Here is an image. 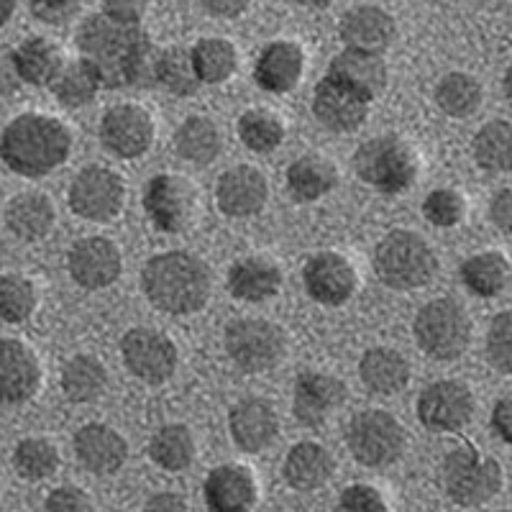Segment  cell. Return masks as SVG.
<instances>
[{
	"label": "cell",
	"instance_id": "cell-37",
	"mask_svg": "<svg viewBox=\"0 0 512 512\" xmlns=\"http://www.w3.org/2000/svg\"><path fill=\"white\" fill-rule=\"evenodd\" d=\"M175 149L192 164H210L221 154V131L210 118L192 116L177 128Z\"/></svg>",
	"mask_w": 512,
	"mask_h": 512
},
{
	"label": "cell",
	"instance_id": "cell-13",
	"mask_svg": "<svg viewBox=\"0 0 512 512\" xmlns=\"http://www.w3.org/2000/svg\"><path fill=\"white\" fill-rule=\"evenodd\" d=\"M154 141V121L141 105H113L100 121V144L118 159H136L149 152Z\"/></svg>",
	"mask_w": 512,
	"mask_h": 512
},
{
	"label": "cell",
	"instance_id": "cell-23",
	"mask_svg": "<svg viewBox=\"0 0 512 512\" xmlns=\"http://www.w3.org/2000/svg\"><path fill=\"white\" fill-rule=\"evenodd\" d=\"M203 495L210 512H251L259 489L246 466L223 464L205 477Z\"/></svg>",
	"mask_w": 512,
	"mask_h": 512
},
{
	"label": "cell",
	"instance_id": "cell-19",
	"mask_svg": "<svg viewBox=\"0 0 512 512\" xmlns=\"http://www.w3.org/2000/svg\"><path fill=\"white\" fill-rule=\"evenodd\" d=\"M313 113L320 126L333 134H351L367 121L369 103L326 75L315 85Z\"/></svg>",
	"mask_w": 512,
	"mask_h": 512
},
{
	"label": "cell",
	"instance_id": "cell-39",
	"mask_svg": "<svg viewBox=\"0 0 512 512\" xmlns=\"http://www.w3.org/2000/svg\"><path fill=\"white\" fill-rule=\"evenodd\" d=\"M49 88L54 90V98L67 108H82V105L93 103L95 95L100 90V80L95 70L85 59H75V62H64L62 70L52 80Z\"/></svg>",
	"mask_w": 512,
	"mask_h": 512
},
{
	"label": "cell",
	"instance_id": "cell-30",
	"mask_svg": "<svg viewBox=\"0 0 512 512\" xmlns=\"http://www.w3.org/2000/svg\"><path fill=\"white\" fill-rule=\"evenodd\" d=\"M359 377L374 395H397L410 382L408 359L395 349H369L359 361Z\"/></svg>",
	"mask_w": 512,
	"mask_h": 512
},
{
	"label": "cell",
	"instance_id": "cell-7",
	"mask_svg": "<svg viewBox=\"0 0 512 512\" xmlns=\"http://www.w3.org/2000/svg\"><path fill=\"white\" fill-rule=\"evenodd\" d=\"M443 489L461 507H479L502 489V466L474 446H459L443 459Z\"/></svg>",
	"mask_w": 512,
	"mask_h": 512
},
{
	"label": "cell",
	"instance_id": "cell-29",
	"mask_svg": "<svg viewBox=\"0 0 512 512\" xmlns=\"http://www.w3.org/2000/svg\"><path fill=\"white\" fill-rule=\"evenodd\" d=\"M11 64L18 80L41 88V85H52L57 72L62 70L64 59L54 41L44 36H31L13 49Z\"/></svg>",
	"mask_w": 512,
	"mask_h": 512
},
{
	"label": "cell",
	"instance_id": "cell-48",
	"mask_svg": "<svg viewBox=\"0 0 512 512\" xmlns=\"http://www.w3.org/2000/svg\"><path fill=\"white\" fill-rule=\"evenodd\" d=\"M44 512H95L93 500L80 487H57L44 500Z\"/></svg>",
	"mask_w": 512,
	"mask_h": 512
},
{
	"label": "cell",
	"instance_id": "cell-53",
	"mask_svg": "<svg viewBox=\"0 0 512 512\" xmlns=\"http://www.w3.org/2000/svg\"><path fill=\"white\" fill-rule=\"evenodd\" d=\"M492 431L500 436L502 443H512V405L510 397H502L492 410Z\"/></svg>",
	"mask_w": 512,
	"mask_h": 512
},
{
	"label": "cell",
	"instance_id": "cell-41",
	"mask_svg": "<svg viewBox=\"0 0 512 512\" xmlns=\"http://www.w3.org/2000/svg\"><path fill=\"white\" fill-rule=\"evenodd\" d=\"M474 159L487 172H507L512 164V126L489 121L474 136Z\"/></svg>",
	"mask_w": 512,
	"mask_h": 512
},
{
	"label": "cell",
	"instance_id": "cell-25",
	"mask_svg": "<svg viewBox=\"0 0 512 512\" xmlns=\"http://www.w3.org/2000/svg\"><path fill=\"white\" fill-rule=\"evenodd\" d=\"M305 54L295 41H272L256 57L254 77L256 85L267 93L282 95L297 88V82L303 77Z\"/></svg>",
	"mask_w": 512,
	"mask_h": 512
},
{
	"label": "cell",
	"instance_id": "cell-4",
	"mask_svg": "<svg viewBox=\"0 0 512 512\" xmlns=\"http://www.w3.org/2000/svg\"><path fill=\"white\" fill-rule=\"evenodd\" d=\"M374 272L392 290H420L436 277L438 259L423 236L397 228L374 249Z\"/></svg>",
	"mask_w": 512,
	"mask_h": 512
},
{
	"label": "cell",
	"instance_id": "cell-2",
	"mask_svg": "<svg viewBox=\"0 0 512 512\" xmlns=\"http://www.w3.org/2000/svg\"><path fill=\"white\" fill-rule=\"evenodd\" d=\"M72 152L70 128L52 116L24 113L0 134V159L11 172L39 180L62 167Z\"/></svg>",
	"mask_w": 512,
	"mask_h": 512
},
{
	"label": "cell",
	"instance_id": "cell-22",
	"mask_svg": "<svg viewBox=\"0 0 512 512\" xmlns=\"http://www.w3.org/2000/svg\"><path fill=\"white\" fill-rule=\"evenodd\" d=\"M72 446H75V456L82 469H88L90 474H98V477L116 474L128 459L126 438L116 428L103 423L82 425L75 433Z\"/></svg>",
	"mask_w": 512,
	"mask_h": 512
},
{
	"label": "cell",
	"instance_id": "cell-17",
	"mask_svg": "<svg viewBox=\"0 0 512 512\" xmlns=\"http://www.w3.org/2000/svg\"><path fill=\"white\" fill-rule=\"evenodd\" d=\"M41 364L18 338H0V405H24L39 392Z\"/></svg>",
	"mask_w": 512,
	"mask_h": 512
},
{
	"label": "cell",
	"instance_id": "cell-31",
	"mask_svg": "<svg viewBox=\"0 0 512 512\" xmlns=\"http://www.w3.org/2000/svg\"><path fill=\"white\" fill-rule=\"evenodd\" d=\"M54 205L41 192H24L8 203L6 226L21 241H39L54 228Z\"/></svg>",
	"mask_w": 512,
	"mask_h": 512
},
{
	"label": "cell",
	"instance_id": "cell-24",
	"mask_svg": "<svg viewBox=\"0 0 512 512\" xmlns=\"http://www.w3.org/2000/svg\"><path fill=\"white\" fill-rule=\"evenodd\" d=\"M397 26L395 18L379 6H356L344 13L338 24V36L346 49L356 52L382 54L395 41Z\"/></svg>",
	"mask_w": 512,
	"mask_h": 512
},
{
	"label": "cell",
	"instance_id": "cell-26",
	"mask_svg": "<svg viewBox=\"0 0 512 512\" xmlns=\"http://www.w3.org/2000/svg\"><path fill=\"white\" fill-rule=\"evenodd\" d=\"M328 77L341 82L344 88L361 95L369 103V100L379 98L387 88V64H384L382 54L344 49V52L333 57L331 67H328Z\"/></svg>",
	"mask_w": 512,
	"mask_h": 512
},
{
	"label": "cell",
	"instance_id": "cell-32",
	"mask_svg": "<svg viewBox=\"0 0 512 512\" xmlns=\"http://www.w3.org/2000/svg\"><path fill=\"white\" fill-rule=\"evenodd\" d=\"M338 169L320 154H305L287 167V190L297 203H315L336 187Z\"/></svg>",
	"mask_w": 512,
	"mask_h": 512
},
{
	"label": "cell",
	"instance_id": "cell-5",
	"mask_svg": "<svg viewBox=\"0 0 512 512\" xmlns=\"http://www.w3.org/2000/svg\"><path fill=\"white\" fill-rule=\"evenodd\" d=\"M413 333L425 356L436 361H456L469 349L472 320L456 300L438 297L418 310Z\"/></svg>",
	"mask_w": 512,
	"mask_h": 512
},
{
	"label": "cell",
	"instance_id": "cell-12",
	"mask_svg": "<svg viewBox=\"0 0 512 512\" xmlns=\"http://www.w3.org/2000/svg\"><path fill=\"white\" fill-rule=\"evenodd\" d=\"M121 356L128 372L146 384L167 382L177 369V346L154 328H131L121 338Z\"/></svg>",
	"mask_w": 512,
	"mask_h": 512
},
{
	"label": "cell",
	"instance_id": "cell-45",
	"mask_svg": "<svg viewBox=\"0 0 512 512\" xmlns=\"http://www.w3.org/2000/svg\"><path fill=\"white\" fill-rule=\"evenodd\" d=\"M487 359L500 374L512 372V313L502 310L487 328Z\"/></svg>",
	"mask_w": 512,
	"mask_h": 512
},
{
	"label": "cell",
	"instance_id": "cell-18",
	"mask_svg": "<svg viewBox=\"0 0 512 512\" xmlns=\"http://www.w3.org/2000/svg\"><path fill=\"white\" fill-rule=\"evenodd\" d=\"M269 198L267 177L251 164L223 172L216 185L218 210L228 218H251L262 213Z\"/></svg>",
	"mask_w": 512,
	"mask_h": 512
},
{
	"label": "cell",
	"instance_id": "cell-44",
	"mask_svg": "<svg viewBox=\"0 0 512 512\" xmlns=\"http://www.w3.org/2000/svg\"><path fill=\"white\" fill-rule=\"evenodd\" d=\"M36 310V287L21 274L0 277V320L3 323H26Z\"/></svg>",
	"mask_w": 512,
	"mask_h": 512
},
{
	"label": "cell",
	"instance_id": "cell-35",
	"mask_svg": "<svg viewBox=\"0 0 512 512\" xmlns=\"http://www.w3.org/2000/svg\"><path fill=\"white\" fill-rule=\"evenodd\" d=\"M192 70L198 75L200 85H221L239 67V52L228 39H200L190 49Z\"/></svg>",
	"mask_w": 512,
	"mask_h": 512
},
{
	"label": "cell",
	"instance_id": "cell-42",
	"mask_svg": "<svg viewBox=\"0 0 512 512\" xmlns=\"http://www.w3.org/2000/svg\"><path fill=\"white\" fill-rule=\"evenodd\" d=\"M239 139L251 152H274L285 139V123L280 121L277 113L251 108L239 118Z\"/></svg>",
	"mask_w": 512,
	"mask_h": 512
},
{
	"label": "cell",
	"instance_id": "cell-59",
	"mask_svg": "<svg viewBox=\"0 0 512 512\" xmlns=\"http://www.w3.org/2000/svg\"><path fill=\"white\" fill-rule=\"evenodd\" d=\"M500 512H507V510H500Z\"/></svg>",
	"mask_w": 512,
	"mask_h": 512
},
{
	"label": "cell",
	"instance_id": "cell-47",
	"mask_svg": "<svg viewBox=\"0 0 512 512\" xmlns=\"http://www.w3.org/2000/svg\"><path fill=\"white\" fill-rule=\"evenodd\" d=\"M336 512H387V502L379 489L369 484H351L338 497Z\"/></svg>",
	"mask_w": 512,
	"mask_h": 512
},
{
	"label": "cell",
	"instance_id": "cell-54",
	"mask_svg": "<svg viewBox=\"0 0 512 512\" xmlns=\"http://www.w3.org/2000/svg\"><path fill=\"white\" fill-rule=\"evenodd\" d=\"M251 0H203L205 11L216 18H239Z\"/></svg>",
	"mask_w": 512,
	"mask_h": 512
},
{
	"label": "cell",
	"instance_id": "cell-56",
	"mask_svg": "<svg viewBox=\"0 0 512 512\" xmlns=\"http://www.w3.org/2000/svg\"><path fill=\"white\" fill-rule=\"evenodd\" d=\"M18 0H0V26H6L16 13Z\"/></svg>",
	"mask_w": 512,
	"mask_h": 512
},
{
	"label": "cell",
	"instance_id": "cell-33",
	"mask_svg": "<svg viewBox=\"0 0 512 512\" xmlns=\"http://www.w3.org/2000/svg\"><path fill=\"white\" fill-rule=\"evenodd\" d=\"M461 280L477 297H497L510 282V259L502 251H482L461 264Z\"/></svg>",
	"mask_w": 512,
	"mask_h": 512
},
{
	"label": "cell",
	"instance_id": "cell-3",
	"mask_svg": "<svg viewBox=\"0 0 512 512\" xmlns=\"http://www.w3.org/2000/svg\"><path fill=\"white\" fill-rule=\"evenodd\" d=\"M210 269L187 251H164L141 269V290L157 310L192 315L210 300Z\"/></svg>",
	"mask_w": 512,
	"mask_h": 512
},
{
	"label": "cell",
	"instance_id": "cell-14",
	"mask_svg": "<svg viewBox=\"0 0 512 512\" xmlns=\"http://www.w3.org/2000/svg\"><path fill=\"white\" fill-rule=\"evenodd\" d=\"M144 210L159 231L177 233L190 223L195 190L180 175H157L144 187Z\"/></svg>",
	"mask_w": 512,
	"mask_h": 512
},
{
	"label": "cell",
	"instance_id": "cell-52",
	"mask_svg": "<svg viewBox=\"0 0 512 512\" xmlns=\"http://www.w3.org/2000/svg\"><path fill=\"white\" fill-rule=\"evenodd\" d=\"M141 512H187V502L177 492H157L144 502Z\"/></svg>",
	"mask_w": 512,
	"mask_h": 512
},
{
	"label": "cell",
	"instance_id": "cell-16",
	"mask_svg": "<svg viewBox=\"0 0 512 512\" xmlns=\"http://www.w3.org/2000/svg\"><path fill=\"white\" fill-rule=\"evenodd\" d=\"M72 280L85 290H103L111 287L121 277L123 256L121 249L111 239L103 236H90V239L77 241L67 256Z\"/></svg>",
	"mask_w": 512,
	"mask_h": 512
},
{
	"label": "cell",
	"instance_id": "cell-43",
	"mask_svg": "<svg viewBox=\"0 0 512 512\" xmlns=\"http://www.w3.org/2000/svg\"><path fill=\"white\" fill-rule=\"evenodd\" d=\"M13 469L21 479L41 482L59 469V454L47 438H24L13 448Z\"/></svg>",
	"mask_w": 512,
	"mask_h": 512
},
{
	"label": "cell",
	"instance_id": "cell-50",
	"mask_svg": "<svg viewBox=\"0 0 512 512\" xmlns=\"http://www.w3.org/2000/svg\"><path fill=\"white\" fill-rule=\"evenodd\" d=\"M149 0H103V16L128 26H139L146 16Z\"/></svg>",
	"mask_w": 512,
	"mask_h": 512
},
{
	"label": "cell",
	"instance_id": "cell-1",
	"mask_svg": "<svg viewBox=\"0 0 512 512\" xmlns=\"http://www.w3.org/2000/svg\"><path fill=\"white\" fill-rule=\"evenodd\" d=\"M77 49L100 80V88H134L154 82L152 39L141 26H128L95 13L77 29Z\"/></svg>",
	"mask_w": 512,
	"mask_h": 512
},
{
	"label": "cell",
	"instance_id": "cell-9",
	"mask_svg": "<svg viewBox=\"0 0 512 512\" xmlns=\"http://www.w3.org/2000/svg\"><path fill=\"white\" fill-rule=\"evenodd\" d=\"M346 446L361 466L382 469L405 451V428L387 410H361L349 420Z\"/></svg>",
	"mask_w": 512,
	"mask_h": 512
},
{
	"label": "cell",
	"instance_id": "cell-28",
	"mask_svg": "<svg viewBox=\"0 0 512 512\" xmlns=\"http://www.w3.org/2000/svg\"><path fill=\"white\" fill-rule=\"evenodd\" d=\"M333 469L336 464L328 448L315 441H300L290 448L282 464V477L297 492H313L333 477Z\"/></svg>",
	"mask_w": 512,
	"mask_h": 512
},
{
	"label": "cell",
	"instance_id": "cell-11",
	"mask_svg": "<svg viewBox=\"0 0 512 512\" xmlns=\"http://www.w3.org/2000/svg\"><path fill=\"white\" fill-rule=\"evenodd\" d=\"M474 415V395L459 379H438L418 397V420L425 431L456 433Z\"/></svg>",
	"mask_w": 512,
	"mask_h": 512
},
{
	"label": "cell",
	"instance_id": "cell-57",
	"mask_svg": "<svg viewBox=\"0 0 512 512\" xmlns=\"http://www.w3.org/2000/svg\"><path fill=\"white\" fill-rule=\"evenodd\" d=\"M295 3H300V6L305 8H326L331 6L333 0H295Z\"/></svg>",
	"mask_w": 512,
	"mask_h": 512
},
{
	"label": "cell",
	"instance_id": "cell-46",
	"mask_svg": "<svg viewBox=\"0 0 512 512\" xmlns=\"http://www.w3.org/2000/svg\"><path fill=\"white\" fill-rule=\"evenodd\" d=\"M464 198L456 190H433L428 198L423 200V216L425 221L433 223L436 228H451L464 218Z\"/></svg>",
	"mask_w": 512,
	"mask_h": 512
},
{
	"label": "cell",
	"instance_id": "cell-21",
	"mask_svg": "<svg viewBox=\"0 0 512 512\" xmlns=\"http://www.w3.org/2000/svg\"><path fill=\"white\" fill-rule=\"evenodd\" d=\"M344 397L346 387L341 379L323 372H303L297 374L292 413L305 428H318L326 423L328 415H333V410L341 408Z\"/></svg>",
	"mask_w": 512,
	"mask_h": 512
},
{
	"label": "cell",
	"instance_id": "cell-27",
	"mask_svg": "<svg viewBox=\"0 0 512 512\" xmlns=\"http://www.w3.org/2000/svg\"><path fill=\"white\" fill-rule=\"evenodd\" d=\"M282 287L280 267L267 256H241L228 269V290L244 303H264Z\"/></svg>",
	"mask_w": 512,
	"mask_h": 512
},
{
	"label": "cell",
	"instance_id": "cell-34",
	"mask_svg": "<svg viewBox=\"0 0 512 512\" xmlns=\"http://www.w3.org/2000/svg\"><path fill=\"white\" fill-rule=\"evenodd\" d=\"M59 384H62L67 400L85 405V402H95L103 395L105 384H108V372L95 356L77 354L62 367Z\"/></svg>",
	"mask_w": 512,
	"mask_h": 512
},
{
	"label": "cell",
	"instance_id": "cell-6",
	"mask_svg": "<svg viewBox=\"0 0 512 512\" xmlns=\"http://www.w3.org/2000/svg\"><path fill=\"white\" fill-rule=\"evenodd\" d=\"M354 169L361 182H367L384 195H400L418 177V159L413 149L397 136H377L356 149Z\"/></svg>",
	"mask_w": 512,
	"mask_h": 512
},
{
	"label": "cell",
	"instance_id": "cell-49",
	"mask_svg": "<svg viewBox=\"0 0 512 512\" xmlns=\"http://www.w3.org/2000/svg\"><path fill=\"white\" fill-rule=\"evenodd\" d=\"M80 8V0H31V13L44 24H64Z\"/></svg>",
	"mask_w": 512,
	"mask_h": 512
},
{
	"label": "cell",
	"instance_id": "cell-15",
	"mask_svg": "<svg viewBox=\"0 0 512 512\" xmlns=\"http://www.w3.org/2000/svg\"><path fill=\"white\" fill-rule=\"evenodd\" d=\"M303 282L315 303L338 308L354 295L356 269L351 267L346 256L336 254V251H318L305 262Z\"/></svg>",
	"mask_w": 512,
	"mask_h": 512
},
{
	"label": "cell",
	"instance_id": "cell-55",
	"mask_svg": "<svg viewBox=\"0 0 512 512\" xmlns=\"http://www.w3.org/2000/svg\"><path fill=\"white\" fill-rule=\"evenodd\" d=\"M13 77H16V72H13V64H8L6 57H3V52H0V95L11 93Z\"/></svg>",
	"mask_w": 512,
	"mask_h": 512
},
{
	"label": "cell",
	"instance_id": "cell-20",
	"mask_svg": "<svg viewBox=\"0 0 512 512\" xmlns=\"http://www.w3.org/2000/svg\"><path fill=\"white\" fill-rule=\"evenodd\" d=\"M228 431L233 443L246 451V454H259L267 446H272L277 433H280V418L269 400L262 397H249V400L236 402L228 413Z\"/></svg>",
	"mask_w": 512,
	"mask_h": 512
},
{
	"label": "cell",
	"instance_id": "cell-51",
	"mask_svg": "<svg viewBox=\"0 0 512 512\" xmlns=\"http://www.w3.org/2000/svg\"><path fill=\"white\" fill-rule=\"evenodd\" d=\"M489 221L495 223L502 233H510L512 228V190H500L489 203Z\"/></svg>",
	"mask_w": 512,
	"mask_h": 512
},
{
	"label": "cell",
	"instance_id": "cell-38",
	"mask_svg": "<svg viewBox=\"0 0 512 512\" xmlns=\"http://www.w3.org/2000/svg\"><path fill=\"white\" fill-rule=\"evenodd\" d=\"M154 82L175 98H192L200 90V80L192 70L190 52L182 47H169L164 52H157Z\"/></svg>",
	"mask_w": 512,
	"mask_h": 512
},
{
	"label": "cell",
	"instance_id": "cell-40",
	"mask_svg": "<svg viewBox=\"0 0 512 512\" xmlns=\"http://www.w3.org/2000/svg\"><path fill=\"white\" fill-rule=\"evenodd\" d=\"M436 103L451 118L472 116L482 105V85L466 72H451L436 85Z\"/></svg>",
	"mask_w": 512,
	"mask_h": 512
},
{
	"label": "cell",
	"instance_id": "cell-8",
	"mask_svg": "<svg viewBox=\"0 0 512 512\" xmlns=\"http://www.w3.org/2000/svg\"><path fill=\"white\" fill-rule=\"evenodd\" d=\"M228 359L246 374H262L285 359L287 338L280 326L264 318H236L223 336Z\"/></svg>",
	"mask_w": 512,
	"mask_h": 512
},
{
	"label": "cell",
	"instance_id": "cell-58",
	"mask_svg": "<svg viewBox=\"0 0 512 512\" xmlns=\"http://www.w3.org/2000/svg\"><path fill=\"white\" fill-rule=\"evenodd\" d=\"M510 75H512V72L507 70V72H505V98H507V100L512 98V90H510Z\"/></svg>",
	"mask_w": 512,
	"mask_h": 512
},
{
	"label": "cell",
	"instance_id": "cell-36",
	"mask_svg": "<svg viewBox=\"0 0 512 512\" xmlns=\"http://www.w3.org/2000/svg\"><path fill=\"white\" fill-rule=\"evenodd\" d=\"M149 456L164 472H185L195 459V438L182 423L162 425L149 443Z\"/></svg>",
	"mask_w": 512,
	"mask_h": 512
},
{
	"label": "cell",
	"instance_id": "cell-10",
	"mask_svg": "<svg viewBox=\"0 0 512 512\" xmlns=\"http://www.w3.org/2000/svg\"><path fill=\"white\" fill-rule=\"evenodd\" d=\"M126 187L118 172L100 164L80 169L70 185V208L75 216L93 223H108L121 213Z\"/></svg>",
	"mask_w": 512,
	"mask_h": 512
}]
</instances>
